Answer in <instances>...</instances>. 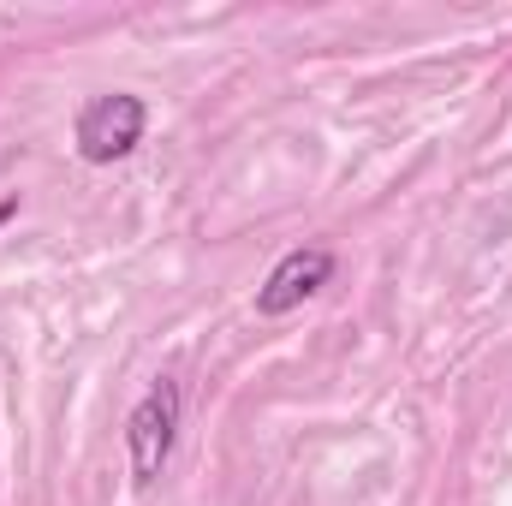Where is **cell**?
Returning <instances> with one entry per match:
<instances>
[{"label": "cell", "mask_w": 512, "mask_h": 506, "mask_svg": "<svg viewBox=\"0 0 512 506\" xmlns=\"http://www.w3.org/2000/svg\"><path fill=\"white\" fill-rule=\"evenodd\" d=\"M12 215H18V197H6V203H0V227H6Z\"/></svg>", "instance_id": "277c9868"}, {"label": "cell", "mask_w": 512, "mask_h": 506, "mask_svg": "<svg viewBox=\"0 0 512 506\" xmlns=\"http://www.w3.org/2000/svg\"><path fill=\"white\" fill-rule=\"evenodd\" d=\"M179 417H185V393H179V381L173 376H161L137 405H131L126 453H131V483H137V489H149V483L167 471L173 441H179Z\"/></svg>", "instance_id": "6da1fadb"}, {"label": "cell", "mask_w": 512, "mask_h": 506, "mask_svg": "<svg viewBox=\"0 0 512 506\" xmlns=\"http://www.w3.org/2000/svg\"><path fill=\"white\" fill-rule=\"evenodd\" d=\"M143 126H149V108H143V96H126V90H114V96H96V102H84V114H78V155L90 161V167H108V161H126L131 149L143 143Z\"/></svg>", "instance_id": "7a4b0ae2"}, {"label": "cell", "mask_w": 512, "mask_h": 506, "mask_svg": "<svg viewBox=\"0 0 512 506\" xmlns=\"http://www.w3.org/2000/svg\"><path fill=\"white\" fill-rule=\"evenodd\" d=\"M334 251L328 245H298V251H286L274 268H268V280L256 286V316H286V310H298L304 298H316L328 280H334Z\"/></svg>", "instance_id": "3957f363"}]
</instances>
